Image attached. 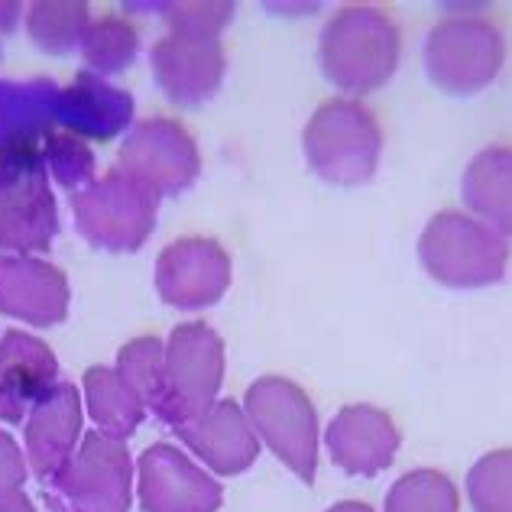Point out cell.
I'll return each instance as SVG.
<instances>
[{"label": "cell", "mask_w": 512, "mask_h": 512, "mask_svg": "<svg viewBox=\"0 0 512 512\" xmlns=\"http://www.w3.org/2000/svg\"><path fill=\"white\" fill-rule=\"evenodd\" d=\"M0 512H36V506L23 490H0Z\"/></svg>", "instance_id": "32"}, {"label": "cell", "mask_w": 512, "mask_h": 512, "mask_svg": "<svg viewBox=\"0 0 512 512\" xmlns=\"http://www.w3.org/2000/svg\"><path fill=\"white\" fill-rule=\"evenodd\" d=\"M82 399L94 428L120 441L137 435L146 412H150L130 389V383L117 373V367H88L82 376Z\"/></svg>", "instance_id": "21"}, {"label": "cell", "mask_w": 512, "mask_h": 512, "mask_svg": "<svg viewBox=\"0 0 512 512\" xmlns=\"http://www.w3.org/2000/svg\"><path fill=\"white\" fill-rule=\"evenodd\" d=\"M49 114L52 127L69 130L85 143H104L133 127V98L130 91L114 88L107 78H98L85 69L75 75V82L52 88Z\"/></svg>", "instance_id": "16"}, {"label": "cell", "mask_w": 512, "mask_h": 512, "mask_svg": "<svg viewBox=\"0 0 512 512\" xmlns=\"http://www.w3.org/2000/svg\"><path fill=\"white\" fill-rule=\"evenodd\" d=\"M26 477H30V464L10 431L0 428V490H23Z\"/></svg>", "instance_id": "30"}, {"label": "cell", "mask_w": 512, "mask_h": 512, "mask_svg": "<svg viewBox=\"0 0 512 512\" xmlns=\"http://www.w3.org/2000/svg\"><path fill=\"white\" fill-rule=\"evenodd\" d=\"M56 82H0V153L17 146H39L52 130L49 98Z\"/></svg>", "instance_id": "22"}, {"label": "cell", "mask_w": 512, "mask_h": 512, "mask_svg": "<svg viewBox=\"0 0 512 512\" xmlns=\"http://www.w3.org/2000/svg\"><path fill=\"white\" fill-rule=\"evenodd\" d=\"M72 289L59 266L39 256L0 253V315L30 328H52L69 318Z\"/></svg>", "instance_id": "15"}, {"label": "cell", "mask_w": 512, "mask_h": 512, "mask_svg": "<svg viewBox=\"0 0 512 512\" xmlns=\"http://www.w3.org/2000/svg\"><path fill=\"white\" fill-rule=\"evenodd\" d=\"M325 512H376V509L367 506V503H360V500H344V503H334V506L325 509Z\"/></svg>", "instance_id": "33"}, {"label": "cell", "mask_w": 512, "mask_h": 512, "mask_svg": "<svg viewBox=\"0 0 512 512\" xmlns=\"http://www.w3.org/2000/svg\"><path fill=\"white\" fill-rule=\"evenodd\" d=\"M82 59L88 65L91 75L107 78V75H117L133 65V59L140 56V33L124 17H107L91 20L88 33L82 39Z\"/></svg>", "instance_id": "24"}, {"label": "cell", "mask_w": 512, "mask_h": 512, "mask_svg": "<svg viewBox=\"0 0 512 512\" xmlns=\"http://www.w3.org/2000/svg\"><path fill=\"white\" fill-rule=\"evenodd\" d=\"M175 435L192 451V457H198L201 467L221 477H237L250 470L263 448L244 406L234 399H218L205 415L182 425Z\"/></svg>", "instance_id": "19"}, {"label": "cell", "mask_w": 512, "mask_h": 512, "mask_svg": "<svg viewBox=\"0 0 512 512\" xmlns=\"http://www.w3.org/2000/svg\"><path fill=\"white\" fill-rule=\"evenodd\" d=\"M137 500L143 512H218L224 490L195 457L159 441L137 457Z\"/></svg>", "instance_id": "12"}, {"label": "cell", "mask_w": 512, "mask_h": 512, "mask_svg": "<svg viewBox=\"0 0 512 512\" xmlns=\"http://www.w3.org/2000/svg\"><path fill=\"white\" fill-rule=\"evenodd\" d=\"M59 237V205L39 146L0 153V250L36 256Z\"/></svg>", "instance_id": "7"}, {"label": "cell", "mask_w": 512, "mask_h": 512, "mask_svg": "<svg viewBox=\"0 0 512 512\" xmlns=\"http://www.w3.org/2000/svg\"><path fill=\"white\" fill-rule=\"evenodd\" d=\"M509 240L464 211H438L419 237L425 273L448 289H483L503 282Z\"/></svg>", "instance_id": "3"}, {"label": "cell", "mask_w": 512, "mask_h": 512, "mask_svg": "<svg viewBox=\"0 0 512 512\" xmlns=\"http://www.w3.org/2000/svg\"><path fill=\"white\" fill-rule=\"evenodd\" d=\"M26 36L33 46L49 56H69L82 49V39L91 26V10L82 0H36L26 7Z\"/></svg>", "instance_id": "23"}, {"label": "cell", "mask_w": 512, "mask_h": 512, "mask_svg": "<svg viewBox=\"0 0 512 512\" xmlns=\"http://www.w3.org/2000/svg\"><path fill=\"white\" fill-rule=\"evenodd\" d=\"M150 69L159 91L179 107L211 101L224 85L227 56L221 36L166 33L150 49Z\"/></svg>", "instance_id": "13"}, {"label": "cell", "mask_w": 512, "mask_h": 512, "mask_svg": "<svg viewBox=\"0 0 512 512\" xmlns=\"http://www.w3.org/2000/svg\"><path fill=\"white\" fill-rule=\"evenodd\" d=\"M127 10L156 13L169 26V33L192 36H221L237 13L227 0H153V4H127Z\"/></svg>", "instance_id": "26"}, {"label": "cell", "mask_w": 512, "mask_h": 512, "mask_svg": "<svg viewBox=\"0 0 512 512\" xmlns=\"http://www.w3.org/2000/svg\"><path fill=\"white\" fill-rule=\"evenodd\" d=\"M117 169L166 198L195 185L201 175V153L179 120L146 117L127 130L117 150Z\"/></svg>", "instance_id": "10"}, {"label": "cell", "mask_w": 512, "mask_h": 512, "mask_svg": "<svg viewBox=\"0 0 512 512\" xmlns=\"http://www.w3.org/2000/svg\"><path fill=\"white\" fill-rule=\"evenodd\" d=\"M461 198L477 221L512 237V146H487L464 169Z\"/></svg>", "instance_id": "20"}, {"label": "cell", "mask_w": 512, "mask_h": 512, "mask_svg": "<svg viewBox=\"0 0 512 512\" xmlns=\"http://www.w3.org/2000/svg\"><path fill=\"white\" fill-rule=\"evenodd\" d=\"M402 39L393 17L373 4H347L318 36V65L347 94L383 88L399 69Z\"/></svg>", "instance_id": "1"}, {"label": "cell", "mask_w": 512, "mask_h": 512, "mask_svg": "<svg viewBox=\"0 0 512 512\" xmlns=\"http://www.w3.org/2000/svg\"><path fill=\"white\" fill-rule=\"evenodd\" d=\"M26 17V7L17 4V0H0V36L13 33Z\"/></svg>", "instance_id": "31"}, {"label": "cell", "mask_w": 512, "mask_h": 512, "mask_svg": "<svg viewBox=\"0 0 512 512\" xmlns=\"http://www.w3.org/2000/svg\"><path fill=\"white\" fill-rule=\"evenodd\" d=\"M137 490V467L127 441L88 431L82 448L43 487L49 512H130Z\"/></svg>", "instance_id": "4"}, {"label": "cell", "mask_w": 512, "mask_h": 512, "mask_svg": "<svg viewBox=\"0 0 512 512\" xmlns=\"http://www.w3.org/2000/svg\"><path fill=\"white\" fill-rule=\"evenodd\" d=\"M59 383V360L46 341H39L30 331H4L0 338V422H26L36 402Z\"/></svg>", "instance_id": "18"}, {"label": "cell", "mask_w": 512, "mask_h": 512, "mask_svg": "<svg viewBox=\"0 0 512 512\" xmlns=\"http://www.w3.org/2000/svg\"><path fill=\"white\" fill-rule=\"evenodd\" d=\"M467 500L474 512H512V448L477 457L467 470Z\"/></svg>", "instance_id": "29"}, {"label": "cell", "mask_w": 512, "mask_h": 512, "mask_svg": "<svg viewBox=\"0 0 512 512\" xmlns=\"http://www.w3.org/2000/svg\"><path fill=\"white\" fill-rule=\"evenodd\" d=\"M117 373L143 399V406L153 412L159 396H163V380H166V341L153 338V334L127 341L117 354Z\"/></svg>", "instance_id": "27"}, {"label": "cell", "mask_w": 512, "mask_h": 512, "mask_svg": "<svg viewBox=\"0 0 512 512\" xmlns=\"http://www.w3.org/2000/svg\"><path fill=\"white\" fill-rule=\"evenodd\" d=\"M85 438V399L75 383H59L36 402L23 422V454L30 474L43 483L52 480L75 457Z\"/></svg>", "instance_id": "14"}, {"label": "cell", "mask_w": 512, "mask_h": 512, "mask_svg": "<svg viewBox=\"0 0 512 512\" xmlns=\"http://www.w3.org/2000/svg\"><path fill=\"white\" fill-rule=\"evenodd\" d=\"M39 150H43L49 175L65 188V192L75 195L98 179V159H94L91 146L69 130L52 127L43 137V143H39Z\"/></svg>", "instance_id": "28"}, {"label": "cell", "mask_w": 512, "mask_h": 512, "mask_svg": "<svg viewBox=\"0 0 512 512\" xmlns=\"http://www.w3.org/2000/svg\"><path fill=\"white\" fill-rule=\"evenodd\" d=\"M224 341L205 321H185L166 341V380L153 415L172 431L205 415L224 386Z\"/></svg>", "instance_id": "6"}, {"label": "cell", "mask_w": 512, "mask_h": 512, "mask_svg": "<svg viewBox=\"0 0 512 512\" xmlns=\"http://www.w3.org/2000/svg\"><path fill=\"white\" fill-rule=\"evenodd\" d=\"M75 227L94 250L137 253L156 231L159 195L127 172L111 169L72 195Z\"/></svg>", "instance_id": "9"}, {"label": "cell", "mask_w": 512, "mask_h": 512, "mask_svg": "<svg viewBox=\"0 0 512 512\" xmlns=\"http://www.w3.org/2000/svg\"><path fill=\"white\" fill-rule=\"evenodd\" d=\"M305 163L331 185H367L383 156L380 120L360 98H331L302 130Z\"/></svg>", "instance_id": "2"}, {"label": "cell", "mask_w": 512, "mask_h": 512, "mask_svg": "<svg viewBox=\"0 0 512 512\" xmlns=\"http://www.w3.org/2000/svg\"><path fill=\"white\" fill-rule=\"evenodd\" d=\"M506 65V39L490 17L454 13L425 36V72L441 91L470 98L490 88Z\"/></svg>", "instance_id": "8"}, {"label": "cell", "mask_w": 512, "mask_h": 512, "mask_svg": "<svg viewBox=\"0 0 512 512\" xmlns=\"http://www.w3.org/2000/svg\"><path fill=\"white\" fill-rule=\"evenodd\" d=\"M325 444L331 461L350 477H376L393 467L402 435L393 415L370 402H354L334 412L325 428Z\"/></svg>", "instance_id": "17"}, {"label": "cell", "mask_w": 512, "mask_h": 512, "mask_svg": "<svg viewBox=\"0 0 512 512\" xmlns=\"http://www.w3.org/2000/svg\"><path fill=\"white\" fill-rule=\"evenodd\" d=\"M383 512H461V493L444 470L415 467L389 487Z\"/></svg>", "instance_id": "25"}, {"label": "cell", "mask_w": 512, "mask_h": 512, "mask_svg": "<svg viewBox=\"0 0 512 512\" xmlns=\"http://www.w3.org/2000/svg\"><path fill=\"white\" fill-rule=\"evenodd\" d=\"M244 412L266 444L295 477L312 487L318 477L321 425L315 402L289 376H260L244 396Z\"/></svg>", "instance_id": "5"}, {"label": "cell", "mask_w": 512, "mask_h": 512, "mask_svg": "<svg viewBox=\"0 0 512 512\" xmlns=\"http://www.w3.org/2000/svg\"><path fill=\"white\" fill-rule=\"evenodd\" d=\"M231 279V253L214 237L172 240L156 260L159 299L179 312H201V308L218 305L231 289Z\"/></svg>", "instance_id": "11"}]
</instances>
